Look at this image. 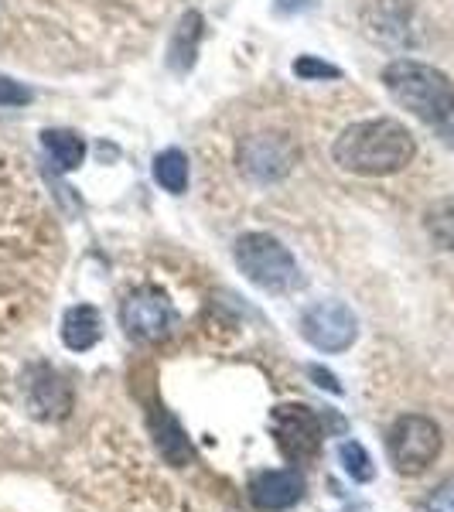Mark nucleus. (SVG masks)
<instances>
[{"label":"nucleus","instance_id":"f257e3e1","mask_svg":"<svg viewBox=\"0 0 454 512\" xmlns=\"http://www.w3.org/2000/svg\"><path fill=\"white\" fill-rule=\"evenodd\" d=\"M332 158L342 171L362 178H386L417 158V140L400 120H359L338 134Z\"/></svg>","mask_w":454,"mask_h":512},{"label":"nucleus","instance_id":"f03ea898","mask_svg":"<svg viewBox=\"0 0 454 512\" xmlns=\"http://www.w3.org/2000/svg\"><path fill=\"white\" fill-rule=\"evenodd\" d=\"M383 86L396 106L417 120L441 127L454 113V82L441 69L417 59H396L383 69Z\"/></svg>","mask_w":454,"mask_h":512},{"label":"nucleus","instance_id":"7ed1b4c3","mask_svg":"<svg viewBox=\"0 0 454 512\" xmlns=\"http://www.w3.org/2000/svg\"><path fill=\"white\" fill-rule=\"evenodd\" d=\"M236 267L250 284L267 294H291L301 287V270L284 243L270 233H246L236 239Z\"/></svg>","mask_w":454,"mask_h":512},{"label":"nucleus","instance_id":"20e7f679","mask_svg":"<svg viewBox=\"0 0 454 512\" xmlns=\"http://www.w3.org/2000/svg\"><path fill=\"white\" fill-rule=\"evenodd\" d=\"M386 451H390V461L400 475H420L441 454V431L431 417L407 414L390 427Z\"/></svg>","mask_w":454,"mask_h":512},{"label":"nucleus","instance_id":"39448f33","mask_svg":"<svg viewBox=\"0 0 454 512\" xmlns=\"http://www.w3.org/2000/svg\"><path fill=\"white\" fill-rule=\"evenodd\" d=\"M270 431L277 437V448L287 461H311L325 441V424L304 403H280L270 410Z\"/></svg>","mask_w":454,"mask_h":512},{"label":"nucleus","instance_id":"423d86ee","mask_svg":"<svg viewBox=\"0 0 454 512\" xmlns=\"http://www.w3.org/2000/svg\"><path fill=\"white\" fill-rule=\"evenodd\" d=\"M175 321V304L158 287H137L120 304V325L134 342H161V338L171 335Z\"/></svg>","mask_w":454,"mask_h":512},{"label":"nucleus","instance_id":"0eeeda50","mask_svg":"<svg viewBox=\"0 0 454 512\" xmlns=\"http://www.w3.org/2000/svg\"><path fill=\"white\" fill-rule=\"evenodd\" d=\"M301 335L318 352H345L359 335V321L342 301H318L301 315Z\"/></svg>","mask_w":454,"mask_h":512},{"label":"nucleus","instance_id":"6e6552de","mask_svg":"<svg viewBox=\"0 0 454 512\" xmlns=\"http://www.w3.org/2000/svg\"><path fill=\"white\" fill-rule=\"evenodd\" d=\"M24 407L35 420H65L76 407L72 386L45 362L24 369Z\"/></svg>","mask_w":454,"mask_h":512},{"label":"nucleus","instance_id":"1a4fd4ad","mask_svg":"<svg viewBox=\"0 0 454 512\" xmlns=\"http://www.w3.org/2000/svg\"><path fill=\"white\" fill-rule=\"evenodd\" d=\"M294 164V147L291 140L274 137V134H257L243 140L239 147V168L257 181H280Z\"/></svg>","mask_w":454,"mask_h":512},{"label":"nucleus","instance_id":"9d476101","mask_svg":"<svg viewBox=\"0 0 454 512\" xmlns=\"http://www.w3.org/2000/svg\"><path fill=\"white\" fill-rule=\"evenodd\" d=\"M304 478L294 468H280V472H260L250 482V502L263 512H284L301 502Z\"/></svg>","mask_w":454,"mask_h":512},{"label":"nucleus","instance_id":"9b49d317","mask_svg":"<svg viewBox=\"0 0 454 512\" xmlns=\"http://www.w3.org/2000/svg\"><path fill=\"white\" fill-rule=\"evenodd\" d=\"M103 338V318L93 304H76L62 318V342L72 352H89Z\"/></svg>","mask_w":454,"mask_h":512},{"label":"nucleus","instance_id":"f8f14e48","mask_svg":"<svg viewBox=\"0 0 454 512\" xmlns=\"http://www.w3.org/2000/svg\"><path fill=\"white\" fill-rule=\"evenodd\" d=\"M198 41H202V14H198V11L181 14V21H178V28H175V38H171V45H168L171 72L185 76V72L192 69L195 55H198Z\"/></svg>","mask_w":454,"mask_h":512},{"label":"nucleus","instance_id":"ddd939ff","mask_svg":"<svg viewBox=\"0 0 454 512\" xmlns=\"http://www.w3.org/2000/svg\"><path fill=\"white\" fill-rule=\"evenodd\" d=\"M41 147H45L59 171H76L86 161V144H82L76 130H41Z\"/></svg>","mask_w":454,"mask_h":512},{"label":"nucleus","instance_id":"4468645a","mask_svg":"<svg viewBox=\"0 0 454 512\" xmlns=\"http://www.w3.org/2000/svg\"><path fill=\"white\" fill-rule=\"evenodd\" d=\"M151 427H154V434H158L161 458L168 461V465H188V461L195 458V451H192V444H188L185 431H181L178 420L171 414H164V410H161V414H154Z\"/></svg>","mask_w":454,"mask_h":512},{"label":"nucleus","instance_id":"2eb2a0df","mask_svg":"<svg viewBox=\"0 0 454 512\" xmlns=\"http://www.w3.org/2000/svg\"><path fill=\"white\" fill-rule=\"evenodd\" d=\"M154 181L171 195H185L188 188V158L178 151V147H168L154 158Z\"/></svg>","mask_w":454,"mask_h":512},{"label":"nucleus","instance_id":"dca6fc26","mask_svg":"<svg viewBox=\"0 0 454 512\" xmlns=\"http://www.w3.org/2000/svg\"><path fill=\"white\" fill-rule=\"evenodd\" d=\"M424 226L441 250L454 253V195H444L431 202V209L424 212Z\"/></svg>","mask_w":454,"mask_h":512},{"label":"nucleus","instance_id":"f3484780","mask_svg":"<svg viewBox=\"0 0 454 512\" xmlns=\"http://www.w3.org/2000/svg\"><path fill=\"white\" fill-rule=\"evenodd\" d=\"M338 454H342V465H345V472L352 475V482H373L376 468L359 441H345L342 448H338Z\"/></svg>","mask_w":454,"mask_h":512},{"label":"nucleus","instance_id":"a211bd4d","mask_svg":"<svg viewBox=\"0 0 454 512\" xmlns=\"http://www.w3.org/2000/svg\"><path fill=\"white\" fill-rule=\"evenodd\" d=\"M291 72L297 79L304 82H325V79H342V69L325 59H315V55H301V59H294Z\"/></svg>","mask_w":454,"mask_h":512},{"label":"nucleus","instance_id":"6ab92c4d","mask_svg":"<svg viewBox=\"0 0 454 512\" xmlns=\"http://www.w3.org/2000/svg\"><path fill=\"white\" fill-rule=\"evenodd\" d=\"M35 93H31L24 82H14L11 76H0V106H7V110H14V106H28Z\"/></svg>","mask_w":454,"mask_h":512},{"label":"nucleus","instance_id":"aec40b11","mask_svg":"<svg viewBox=\"0 0 454 512\" xmlns=\"http://www.w3.org/2000/svg\"><path fill=\"white\" fill-rule=\"evenodd\" d=\"M427 512H454V475L431 492V499H427Z\"/></svg>","mask_w":454,"mask_h":512},{"label":"nucleus","instance_id":"412c9836","mask_svg":"<svg viewBox=\"0 0 454 512\" xmlns=\"http://www.w3.org/2000/svg\"><path fill=\"white\" fill-rule=\"evenodd\" d=\"M308 373L318 379V386H328V390H332V393H342V386H338V379H335L332 373H328V369H321V366H311Z\"/></svg>","mask_w":454,"mask_h":512},{"label":"nucleus","instance_id":"4be33fe9","mask_svg":"<svg viewBox=\"0 0 454 512\" xmlns=\"http://www.w3.org/2000/svg\"><path fill=\"white\" fill-rule=\"evenodd\" d=\"M311 0H280V7H284V11H301V7H308Z\"/></svg>","mask_w":454,"mask_h":512}]
</instances>
